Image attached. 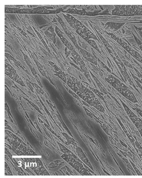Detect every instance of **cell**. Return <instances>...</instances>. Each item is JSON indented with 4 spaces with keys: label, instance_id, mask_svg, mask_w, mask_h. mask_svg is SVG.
<instances>
[{
    "label": "cell",
    "instance_id": "cell-14",
    "mask_svg": "<svg viewBox=\"0 0 142 178\" xmlns=\"http://www.w3.org/2000/svg\"><path fill=\"white\" fill-rule=\"evenodd\" d=\"M93 76V75H92ZM93 78H94V80H95L96 81V82L97 83V84H98V87H99V88H100V91L102 92H103V93H104V94H106V92H105V90H104V87H103V86L102 85V84H101V83L97 80V79H96L95 78H94V77H93Z\"/></svg>",
    "mask_w": 142,
    "mask_h": 178
},
{
    "label": "cell",
    "instance_id": "cell-2",
    "mask_svg": "<svg viewBox=\"0 0 142 178\" xmlns=\"http://www.w3.org/2000/svg\"><path fill=\"white\" fill-rule=\"evenodd\" d=\"M5 74L10 78L23 86H25L24 84L17 74L16 71L9 64L5 63Z\"/></svg>",
    "mask_w": 142,
    "mask_h": 178
},
{
    "label": "cell",
    "instance_id": "cell-8",
    "mask_svg": "<svg viewBox=\"0 0 142 178\" xmlns=\"http://www.w3.org/2000/svg\"><path fill=\"white\" fill-rule=\"evenodd\" d=\"M76 152H77V153L78 156H79V157L81 158V159L86 164H87V165L89 166L91 168V165H90V163H89L88 160L87 159V158L85 156V154H84V153H83V152L82 151V150H81V149H80V147H77L76 148Z\"/></svg>",
    "mask_w": 142,
    "mask_h": 178
},
{
    "label": "cell",
    "instance_id": "cell-9",
    "mask_svg": "<svg viewBox=\"0 0 142 178\" xmlns=\"http://www.w3.org/2000/svg\"><path fill=\"white\" fill-rule=\"evenodd\" d=\"M71 52H72L71 54H72V57L74 58L75 60H76V61L78 62V63L80 65V67H85V65L84 61L82 60V59H81V57L79 55L77 54V53L75 51V50L74 49Z\"/></svg>",
    "mask_w": 142,
    "mask_h": 178
},
{
    "label": "cell",
    "instance_id": "cell-15",
    "mask_svg": "<svg viewBox=\"0 0 142 178\" xmlns=\"http://www.w3.org/2000/svg\"><path fill=\"white\" fill-rule=\"evenodd\" d=\"M62 134L64 135L65 136V137L66 138V139H67V141H68V143H69V144H70V143H71V144H73V145H76L75 144H74L75 143L74 142L72 138H71L70 137H69L66 134V133H63Z\"/></svg>",
    "mask_w": 142,
    "mask_h": 178
},
{
    "label": "cell",
    "instance_id": "cell-13",
    "mask_svg": "<svg viewBox=\"0 0 142 178\" xmlns=\"http://www.w3.org/2000/svg\"><path fill=\"white\" fill-rule=\"evenodd\" d=\"M30 83H31V85H32L33 86H34L35 87V88L36 89V90L37 92V93H40V94H41L42 95H44V92H43V90L39 86V85H37L36 84L33 83H31L30 82Z\"/></svg>",
    "mask_w": 142,
    "mask_h": 178
},
{
    "label": "cell",
    "instance_id": "cell-20",
    "mask_svg": "<svg viewBox=\"0 0 142 178\" xmlns=\"http://www.w3.org/2000/svg\"><path fill=\"white\" fill-rule=\"evenodd\" d=\"M29 102V103H30V104H31V105H32V106H33V107H34V108H35V109H36V110H37V111H39V112H40V111H39V109H38V108H37V106H35V105H34V104H33V103H31V102Z\"/></svg>",
    "mask_w": 142,
    "mask_h": 178
},
{
    "label": "cell",
    "instance_id": "cell-12",
    "mask_svg": "<svg viewBox=\"0 0 142 178\" xmlns=\"http://www.w3.org/2000/svg\"><path fill=\"white\" fill-rule=\"evenodd\" d=\"M35 61L36 63V65H37V67H38V70H39V71H40V72L41 73V74H42L43 77H44L45 78H48V77H47L46 75V73H45V72L44 71V69H43L42 66L40 65V63H39L36 60H35Z\"/></svg>",
    "mask_w": 142,
    "mask_h": 178
},
{
    "label": "cell",
    "instance_id": "cell-16",
    "mask_svg": "<svg viewBox=\"0 0 142 178\" xmlns=\"http://www.w3.org/2000/svg\"><path fill=\"white\" fill-rule=\"evenodd\" d=\"M87 41L88 42V43L90 44V45H91L93 48H94L95 49H97V50H98V47H97V46L96 45V43L94 42V41H93V40H88V41L87 40Z\"/></svg>",
    "mask_w": 142,
    "mask_h": 178
},
{
    "label": "cell",
    "instance_id": "cell-6",
    "mask_svg": "<svg viewBox=\"0 0 142 178\" xmlns=\"http://www.w3.org/2000/svg\"><path fill=\"white\" fill-rule=\"evenodd\" d=\"M78 50L80 52V53L82 54V55L83 56V57L86 58L87 60L94 64L96 63V60L95 59L92 55H91L89 53L86 52L85 50L81 48H79L78 49Z\"/></svg>",
    "mask_w": 142,
    "mask_h": 178
},
{
    "label": "cell",
    "instance_id": "cell-11",
    "mask_svg": "<svg viewBox=\"0 0 142 178\" xmlns=\"http://www.w3.org/2000/svg\"><path fill=\"white\" fill-rule=\"evenodd\" d=\"M49 30H50L49 29ZM46 31H47V33L45 32V34L46 35V36H48L49 38H50L51 40H52L53 41L55 40V34L54 33L53 29H52V31H50V32H49V30ZM54 42H55L54 41Z\"/></svg>",
    "mask_w": 142,
    "mask_h": 178
},
{
    "label": "cell",
    "instance_id": "cell-18",
    "mask_svg": "<svg viewBox=\"0 0 142 178\" xmlns=\"http://www.w3.org/2000/svg\"><path fill=\"white\" fill-rule=\"evenodd\" d=\"M27 86L29 87V88L30 89V90H31V92H33L34 93V91H33V86H32V85H31V83H30V82H28V81H27Z\"/></svg>",
    "mask_w": 142,
    "mask_h": 178
},
{
    "label": "cell",
    "instance_id": "cell-5",
    "mask_svg": "<svg viewBox=\"0 0 142 178\" xmlns=\"http://www.w3.org/2000/svg\"><path fill=\"white\" fill-rule=\"evenodd\" d=\"M23 55H24V59H25V62H26V63H27V65H28V66L29 67V68H30V70H31V73H33V74L34 75V77H35V78L36 79V80H37V82H38V83L39 84L40 86L41 87H42V85H41V83H40V82L39 78H38V76L37 75V72L36 71V70H35V69H34V68L33 67V65H32V63H31V62H30V60H29V58H28V57H27L26 55H25L24 53H23Z\"/></svg>",
    "mask_w": 142,
    "mask_h": 178
},
{
    "label": "cell",
    "instance_id": "cell-3",
    "mask_svg": "<svg viewBox=\"0 0 142 178\" xmlns=\"http://www.w3.org/2000/svg\"><path fill=\"white\" fill-rule=\"evenodd\" d=\"M58 21H59V23L61 24L63 30H64V31H65V33L67 34V35L69 37V38L72 41V42H73V43L74 44V45H75V46L76 47V48L78 49V48H80V47L78 46V44L77 43V42L76 41L75 38L74 37V36L72 35V34L70 32V31H69V30L68 29L67 27H66V24L64 23V22H63V21L61 20V19L60 17H58L57 19Z\"/></svg>",
    "mask_w": 142,
    "mask_h": 178
},
{
    "label": "cell",
    "instance_id": "cell-17",
    "mask_svg": "<svg viewBox=\"0 0 142 178\" xmlns=\"http://www.w3.org/2000/svg\"><path fill=\"white\" fill-rule=\"evenodd\" d=\"M36 33H37V34H38V36H39V37H40V39H41V40L42 41V42L43 43V44H44V45H45V47L47 48V49H48V50L49 51V49H48V46H47V45H46V44H45V43L44 42V41H43V39L42 38V37L41 36V35H40V34L37 31H36Z\"/></svg>",
    "mask_w": 142,
    "mask_h": 178
},
{
    "label": "cell",
    "instance_id": "cell-7",
    "mask_svg": "<svg viewBox=\"0 0 142 178\" xmlns=\"http://www.w3.org/2000/svg\"><path fill=\"white\" fill-rule=\"evenodd\" d=\"M49 63L51 65V66H52L54 68V70H55V72L56 73V74L57 75V76L58 77H59L64 82H66V77H65V74L64 73V72H63L62 71H61V70H60L53 62H52L51 61H49Z\"/></svg>",
    "mask_w": 142,
    "mask_h": 178
},
{
    "label": "cell",
    "instance_id": "cell-4",
    "mask_svg": "<svg viewBox=\"0 0 142 178\" xmlns=\"http://www.w3.org/2000/svg\"><path fill=\"white\" fill-rule=\"evenodd\" d=\"M55 32L58 35V36L60 37L61 41L62 42V43L64 44V45L68 48L70 51L73 50L74 48L73 47V46L67 40V39L63 35L62 32L60 31V30L58 28V27H55Z\"/></svg>",
    "mask_w": 142,
    "mask_h": 178
},
{
    "label": "cell",
    "instance_id": "cell-10",
    "mask_svg": "<svg viewBox=\"0 0 142 178\" xmlns=\"http://www.w3.org/2000/svg\"><path fill=\"white\" fill-rule=\"evenodd\" d=\"M5 56H6V58L8 59L9 61H10V62L11 64H12V65L15 66L17 67H21V64H20L18 61H17L16 60H15V59L12 56H11L10 55L7 54V53H5Z\"/></svg>",
    "mask_w": 142,
    "mask_h": 178
},
{
    "label": "cell",
    "instance_id": "cell-1",
    "mask_svg": "<svg viewBox=\"0 0 142 178\" xmlns=\"http://www.w3.org/2000/svg\"><path fill=\"white\" fill-rule=\"evenodd\" d=\"M66 19L69 22V24L73 28L75 29L76 32L81 36L83 38L85 39L86 41L88 39L93 38L94 39H97V38L94 36L89 30L80 21L77 20L72 16L70 15L67 14L66 15H64Z\"/></svg>",
    "mask_w": 142,
    "mask_h": 178
},
{
    "label": "cell",
    "instance_id": "cell-19",
    "mask_svg": "<svg viewBox=\"0 0 142 178\" xmlns=\"http://www.w3.org/2000/svg\"><path fill=\"white\" fill-rule=\"evenodd\" d=\"M67 84L71 88H72V81L69 78L68 79V83H67Z\"/></svg>",
    "mask_w": 142,
    "mask_h": 178
}]
</instances>
